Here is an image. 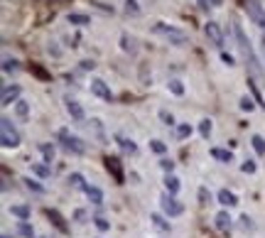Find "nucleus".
Instances as JSON below:
<instances>
[{
  "label": "nucleus",
  "instance_id": "nucleus-51",
  "mask_svg": "<svg viewBox=\"0 0 265 238\" xmlns=\"http://www.w3.org/2000/svg\"><path fill=\"white\" fill-rule=\"evenodd\" d=\"M211 5H221V0H211Z\"/></svg>",
  "mask_w": 265,
  "mask_h": 238
},
{
  "label": "nucleus",
  "instance_id": "nucleus-50",
  "mask_svg": "<svg viewBox=\"0 0 265 238\" xmlns=\"http://www.w3.org/2000/svg\"><path fill=\"white\" fill-rule=\"evenodd\" d=\"M260 52H263V62H265V37H263V47H260Z\"/></svg>",
  "mask_w": 265,
  "mask_h": 238
},
{
  "label": "nucleus",
  "instance_id": "nucleus-35",
  "mask_svg": "<svg viewBox=\"0 0 265 238\" xmlns=\"http://www.w3.org/2000/svg\"><path fill=\"white\" fill-rule=\"evenodd\" d=\"M118 143H121V147H123L125 152H135V150H138V145H135L133 140H128V138H118Z\"/></svg>",
  "mask_w": 265,
  "mask_h": 238
},
{
  "label": "nucleus",
  "instance_id": "nucleus-44",
  "mask_svg": "<svg viewBox=\"0 0 265 238\" xmlns=\"http://www.w3.org/2000/svg\"><path fill=\"white\" fill-rule=\"evenodd\" d=\"M94 66H96V64H94L91 59H84V62H81V69H84V71H89V69H94Z\"/></svg>",
  "mask_w": 265,
  "mask_h": 238
},
{
  "label": "nucleus",
  "instance_id": "nucleus-24",
  "mask_svg": "<svg viewBox=\"0 0 265 238\" xmlns=\"http://www.w3.org/2000/svg\"><path fill=\"white\" fill-rule=\"evenodd\" d=\"M10 214H13V216H17L20 221H27V219H30V209H27V206H13V209H10Z\"/></svg>",
  "mask_w": 265,
  "mask_h": 238
},
{
  "label": "nucleus",
  "instance_id": "nucleus-15",
  "mask_svg": "<svg viewBox=\"0 0 265 238\" xmlns=\"http://www.w3.org/2000/svg\"><path fill=\"white\" fill-rule=\"evenodd\" d=\"M214 223H216L218 231H229V228H231V216H229V211H218L216 219H214Z\"/></svg>",
  "mask_w": 265,
  "mask_h": 238
},
{
  "label": "nucleus",
  "instance_id": "nucleus-12",
  "mask_svg": "<svg viewBox=\"0 0 265 238\" xmlns=\"http://www.w3.org/2000/svg\"><path fill=\"white\" fill-rule=\"evenodd\" d=\"M211 157L214 160H218V162H234V152L231 150H223V147H211Z\"/></svg>",
  "mask_w": 265,
  "mask_h": 238
},
{
  "label": "nucleus",
  "instance_id": "nucleus-48",
  "mask_svg": "<svg viewBox=\"0 0 265 238\" xmlns=\"http://www.w3.org/2000/svg\"><path fill=\"white\" fill-rule=\"evenodd\" d=\"M209 5H211V0H199V8L202 10H209Z\"/></svg>",
  "mask_w": 265,
  "mask_h": 238
},
{
  "label": "nucleus",
  "instance_id": "nucleus-2",
  "mask_svg": "<svg viewBox=\"0 0 265 238\" xmlns=\"http://www.w3.org/2000/svg\"><path fill=\"white\" fill-rule=\"evenodd\" d=\"M0 143H3V147H8V150L20 145V133H17V128L13 126V121L8 115L0 118Z\"/></svg>",
  "mask_w": 265,
  "mask_h": 238
},
{
  "label": "nucleus",
  "instance_id": "nucleus-6",
  "mask_svg": "<svg viewBox=\"0 0 265 238\" xmlns=\"http://www.w3.org/2000/svg\"><path fill=\"white\" fill-rule=\"evenodd\" d=\"M246 13H248V17H250L258 27L265 30V13H263L260 0H246Z\"/></svg>",
  "mask_w": 265,
  "mask_h": 238
},
{
  "label": "nucleus",
  "instance_id": "nucleus-49",
  "mask_svg": "<svg viewBox=\"0 0 265 238\" xmlns=\"http://www.w3.org/2000/svg\"><path fill=\"white\" fill-rule=\"evenodd\" d=\"M74 216H77L79 221H84V219H86V211H81V209H79V211H77V214H74Z\"/></svg>",
  "mask_w": 265,
  "mask_h": 238
},
{
  "label": "nucleus",
  "instance_id": "nucleus-33",
  "mask_svg": "<svg viewBox=\"0 0 265 238\" xmlns=\"http://www.w3.org/2000/svg\"><path fill=\"white\" fill-rule=\"evenodd\" d=\"M199 133H202V138H209L211 135V121H209V118H204V121L199 123Z\"/></svg>",
  "mask_w": 265,
  "mask_h": 238
},
{
  "label": "nucleus",
  "instance_id": "nucleus-5",
  "mask_svg": "<svg viewBox=\"0 0 265 238\" xmlns=\"http://www.w3.org/2000/svg\"><path fill=\"white\" fill-rule=\"evenodd\" d=\"M160 206H162V214L170 216V219H174V216H179V214L184 211L182 202H177L172 194H162V196H160Z\"/></svg>",
  "mask_w": 265,
  "mask_h": 238
},
{
  "label": "nucleus",
  "instance_id": "nucleus-34",
  "mask_svg": "<svg viewBox=\"0 0 265 238\" xmlns=\"http://www.w3.org/2000/svg\"><path fill=\"white\" fill-rule=\"evenodd\" d=\"M209 202H211V191H209L206 187H202V189H199V204H202V206H206Z\"/></svg>",
  "mask_w": 265,
  "mask_h": 238
},
{
  "label": "nucleus",
  "instance_id": "nucleus-41",
  "mask_svg": "<svg viewBox=\"0 0 265 238\" xmlns=\"http://www.w3.org/2000/svg\"><path fill=\"white\" fill-rule=\"evenodd\" d=\"M241 108H243V111H253V108H255V103H253L248 96H243V98H241Z\"/></svg>",
  "mask_w": 265,
  "mask_h": 238
},
{
  "label": "nucleus",
  "instance_id": "nucleus-22",
  "mask_svg": "<svg viewBox=\"0 0 265 238\" xmlns=\"http://www.w3.org/2000/svg\"><path fill=\"white\" fill-rule=\"evenodd\" d=\"M32 172H34L37 177H42V179H47V177L52 175L49 165H40V162H37V165H32Z\"/></svg>",
  "mask_w": 265,
  "mask_h": 238
},
{
  "label": "nucleus",
  "instance_id": "nucleus-25",
  "mask_svg": "<svg viewBox=\"0 0 265 238\" xmlns=\"http://www.w3.org/2000/svg\"><path fill=\"white\" fill-rule=\"evenodd\" d=\"M150 221H153V223H155V228H160V231H170V223H167L160 214H153V216H150Z\"/></svg>",
  "mask_w": 265,
  "mask_h": 238
},
{
  "label": "nucleus",
  "instance_id": "nucleus-28",
  "mask_svg": "<svg viewBox=\"0 0 265 238\" xmlns=\"http://www.w3.org/2000/svg\"><path fill=\"white\" fill-rule=\"evenodd\" d=\"M22 182H25V187H27V189H32V191H37V194H45V191H47L42 184H37V182H34V179H30V177H25Z\"/></svg>",
  "mask_w": 265,
  "mask_h": 238
},
{
  "label": "nucleus",
  "instance_id": "nucleus-32",
  "mask_svg": "<svg viewBox=\"0 0 265 238\" xmlns=\"http://www.w3.org/2000/svg\"><path fill=\"white\" fill-rule=\"evenodd\" d=\"M167 86H170V91H172L174 96H182V94H184V86H182V81H177V79H172Z\"/></svg>",
  "mask_w": 265,
  "mask_h": 238
},
{
  "label": "nucleus",
  "instance_id": "nucleus-17",
  "mask_svg": "<svg viewBox=\"0 0 265 238\" xmlns=\"http://www.w3.org/2000/svg\"><path fill=\"white\" fill-rule=\"evenodd\" d=\"M47 216L54 221V226H57L62 233H66V231H69V226L64 223V219H62V214H59V211H54V209H47Z\"/></svg>",
  "mask_w": 265,
  "mask_h": 238
},
{
  "label": "nucleus",
  "instance_id": "nucleus-7",
  "mask_svg": "<svg viewBox=\"0 0 265 238\" xmlns=\"http://www.w3.org/2000/svg\"><path fill=\"white\" fill-rule=\"evenodd\" d=\"M204 34H206V39L214 45V47H223V32H221V27H218V22H214V20H209L206 25H204Z\"/></svg>",
  "mask_w": 265,
  "mask_h": 238
},
{
  "label": "nucleus",
  "instance_id": "nucleus-19",
  "mask_svg": "<svg viewBox=\"0 0 265 238\" xmlns=\"http://www.w3.org/2000/svg\"><path fill=\"white\" fill-rule=\"evenodd\" d=\"M165 187H167V194L174 196V194L179 191V179H177L174 175H167V177H165Z\"/></svg>",
  "mask_w": 265,
  "mask_h": 238
},
{
  "label": "nucleus",
  "instance_id": "nucleus-31",
  "mask_svg": "<svg viewBox=\"0 0 265 238\" xmlns=\"http://www.w3.org/2000/svg\"><path fill=\"white\" fill-rule=\"evenodd\" d=\"M150 150L157 152V155H165V152H167V145H165L162 140H153V143H150Z\"/></svg>",
  "mask_w": 265,
  "mask_h": 238
},
{
  "label": "nucleus",
  "instance_id": "nucleus-46",
  "mask_svg": "<svg viewBox=\"0 0 265 238\" xmlns=\"http://www.w3.org/2000/svg\"><path fill=\"white\" fill-rule=\"evenodd\" d=\"M221 59H223V64H229V66H234V57H231V54H226V52H223V54H221Z\"/></svg>",
  "mask_w": 265,
  "mask_h": 238
},
{
  "label": "nucleus",
  "instance_id": "nucleus-39",
  "mask_svg": "<svg viewBox=\"0 0 265 238\" xmlns=\"http://www.w3.org/2000/svg\"><path fill=\"white\" fill-rule=\"evenodd\" d=\"M241 170H243L246 175H253V172H255V162H253V160H246V162L241 165Z\"/></svg>",
  "mask_w": 265,
  "mask_h": 238
},
{
  "label": "nucleus",
  "instance_id": "nucleus-40",
  "mask_svg": "<svg viewBox=\"0 0 265 238\" xmlns=\"http://www.w3.org/2000/svg\"><path fill=\"white\" fill-rule=\"evenodd\" d=\"M248 86H250V89H253V96H255V101H258V103H260V106H265V101H263V96H260V91H258V89H255V84H253V81H250V79H248Z\"/></svg>",
  "mask_w": 265,
  "mask_h": 238
},
{
  "label": "nucleus",
  "instance_id": "nucleus-9",
  "mask_svg": "<svg viewBox=\"0 0 265 238\" xmlns=\"http://www.w3.org/2000/svg\"><path fill=\"white\" fill-rule=\"evenodd\" d=\"M91 94L103 98V101H113V94H110V89H108V84L103 81V79H94L91 81Z\"/></svg>",
  "mask_w": 265,
  "mask_h": 238
},
{
  "label": "nucleus",
  "instance_id": "nucleus-20",
  "mask_svg": "<svg viewBox=\"0 0 265 238\" xmlns=\"http://www.w3.org/2000/svg\"><path fill=\"white\" fill-rule=\"evenodd\" d=\"M40 152H42V157H45V165H52V160H54V147L47 145V143H42V145H40Z\"/></svg>",
  "mask_w": 265,
  "mask_h": 238
},
{
  "label": "nucleus",
  "instance_id": "nucleus-13",
  "mask_svg": "<svg viewBox=\"0 0 265 238\" xmlns=\"http://www.w3.org/2000/svg\"><path fill=\"white\" fill-rule=\"evenodd\" d=\"M86 196H89V199H91V204H96V206H101L103 204V191L98 189V187H94V184H86Z\"/></svg>",
  "mask_w": 265,
  "mask_h": 238
},
{
  "label": "nucleus",
  "instance_id": "nucleus-27",
  "mask_svg": "<svg viewBox=\"0 0 265 238\" xmlns=\"http://www.w3.org/2000/svg\"><path fill=\"white\" fill-rule=\"evenodd\" d=\"M17 233H20V236H25V238H34L32 226H30L27 221H20V223H17Z\"/></svg>",
  "mask_w": 265,
  "mask_h": 238
},
{
  "label": "nucleus",
  "instance_id": "nucleus-1",
  "mask_svg": "<svg viewBox=\"0 0 265 238\" xmlns=\"http://www.w3.org/2000/svg\"><path fill=\"white\" fill-rule=\"evenodd\" d=\"M234 32H236V39H238V49H241V54H243V59H246V66H248L255 76H260V74H263L260 59L255 57V52H253V47H250V39L246 37V32L241 30V25H236Z\"/></svg>",
  "mask_w": 265,
  "mask_h": 238
},
{
  "label": "nucleus",
  "instance_id": "nucleus-47",
  "mask_svg": "<svg viewBox=\"0 0 265 238\" xmlns=\"http://www.w3.org/2000/svg\"><path fill=\"white\" fill-rule=\"evenodd\" d=\"M32 71H34L37 76H42V79H49V76H47V74H45V71H42L40 66H32Z\"/></svg>",
  "mask_w": 265,
  "mask_h": 238
},
{
  "label": "nucleus",
  "instance_id": "nucleus-42",
  "mask_svg": "<svg viewBox=\"0 0 265 238\" xmlns=\"http://www.w3.org/2000/svg\"><path fill=\"white\" fill-rule=\"evenodd\" d=\"M160 167H162L167 175H172V170H174V162H172V160H160Z\"/></svg>",
  "mask_w": 265,
  "mask_h": 238
},
{
  "label": "nucleus",
  "instance_id": "nucleus-21",
  "mask_svg": "<svg viewBox=\"0 0 265 238\" xmlns=\"http://www.w3.org/2000/svg\"><path fill=\"white\" fill-rule=\"evenodd\" d=\"M121 47H123V52H130V54L138 49V47H135V39H133L130 34H123V37H121Z\"/></svg>",
  "mask_w": 265,
  "mask_h": 238
},
{
  "label": "nucleus",
  "instance_id": "nucleus-29",
  "mask_svg": "<svg viewBox=\"0 0 265 238\" xmlns=\"http://www.w3.org/2000/svg\"><path fill=\"white\" fill-rule=\"evenodd\" d=\"M250 143H253V147H255V152H258V155H265V140H263L260 135H253V138H250Z\"/></svg>",
  "mask_w": 265,
  "mask_h": 238
},
{
  "label": "nucleus",
  "instance_id": "nucleus-30",
  "mask_svg": "<svg viewBox=\"0 0 265 238\" xmlns=\"http://www.w3.org/2000/svg\"><path fill=\"white\" fill-rule=\"evenodd\" d=\"M189 135H192V126H189V123L177 126V138H179V140H184V138H189Z\"/></svg>",
  "mask_w": 265,
  "mask_h": 238
},
{
  "label": "nucleus",
  "instance_id": "nucleus-38",
  "mask_svg": "<svg viewBox=\"0 0 265 238\" xmlns=\"http://www.w3.org/2000/svg\"><path fill=\"white\" fill-rule=\"evenodd\" d=\"M160 118H162V123H165V126H174V118H172V113H167V111H160Z\"/></svg>",
  "mask_w": 265,
  "mask_h": 238
},
{
  "label": "nucleus",
  "instance_id": "nucleus-3",
  "mask_svg": "<svg viewBox=\"0 0 265 238\" xmlns=\"http://www.w3.org/2000/svg\"><path fill=\"white\" fill-rule=\"evenodd\" d=\"M153 32H155V34H160V37H165L170 45H177V47L187 45V32H182V30H177V27H172V25L157 22V25L153 27Z\"/></svg>",
  "mask_w": 265,
  "mask_h": 238
},
{
  "label": "nucleus",
  "instance_id": "nucleus-14",
  "mask_svg": "<svg viewBox=\"0 0 265 238\" xmlns=\"http://www.w3.org/2000/svg\"><path fill=\"white\" fill-rule=\"evenodd\" d=\"M218 204H223V206H236L238 199H236V194H234V191L221 189V191H218Z\"/></svg>",
  "mask_w": 265,
  "mask_h": 238
},
{
  "label": "nucleus",
  "instance_id": "nucleus-16",
  "mask_svg": "<svg viewBox=\"0 0 265 238\" xmlns=\"http://www.w3.org/2000/svg\"><path fill=\"white\" fill-rule=\"evenodd\" d=\"M15 115H17V121H27V118H30V103L27 101H17L15 103Z\"/></svg>",
  "mask_w": 265,
  "mask_h": 238
},
{
  "label": "nucleus",
  "instance_id": "nucleus-11",
  "mask_svg": "<svg viewBox=\"0 0 265 238\" xmlns=\"http://www.w3.org/2000/svg\"><path fill=\"white\" fill-rule=\"evenodd\" d=\"M20 94H22V89H20V86H5V89H3V106L17 103Z\"/></svg>",
  "mask_w": 265,
  "mask_h": 238
},
{
  "label": "nucleus",
  "instance_id": "nucleus-4",
  "mask_svg": "<svg viewBox=\"0 0 265 238\" xmlns=\"http://www.w3.org/2000/svg\"><path fill=\"white\" fill-rule=\"evenodd\" d=\"M57 138L62 140L64 150H69V152H74V155H84V152H86L84 140H81V138H77V135H71V133H69V130H64V128L57 133Z\"/></svg>",
  "mask_w": 265,
  "mask_h": 238
},
{
  "label": "nucleus",
  "instance_id": "nucleus-26",
  "mask_svg": "<svg viewBox=\"0 0 265 238\" xmlns=\"http://www.w3.org/2000/svg\"><path fill=\"white\" fill-rule=\"evenodd\" d=\"M69 184H71V187H79V189H86V182H84V177H81L79 172L69 175Z\"/></svg>",
  "mask_w": 265,
  "mask_h": 238
},
{
  "label": "nucleus",
  "instance_id": "nucleus-43",
  "mask_svg": "<svg viewBox=\"0 0 265 238\" xmlns=\"http://www.w3.org/2000/svg\"><path fill=\"white\" fill-rule=\"evenodd\" d=\"M94 223H96L98 231H108V228H110V223H108L106 219H94Z\"/></svg>",
  "mask_w": 265,
  "mask_h": 238
},
{
  "label": "nucleus",
  "instance_id": "nucleus-18",
  "mask_svg": "<svg viewBox=\"0 0 265 238\" xmlns=\"http://www.w3.org/2000/svg\"><path fill=\"white\" fill-rule=\"evenodd\" d=\"M66 20H69V25H89L91 22V17L84 15V13H69Z\"/></svg>",
  "mask_w": 265,
  "mask_h": 238
},
{
  "label": "nucleus",
  "instance_id": "nucleus-36",
  "mask_svg": "<svg viewBox=\"0 0 265 238\" xmlns=\"http://www.w3.org/2000/svg\"><path fill=\"white\" fill-rule=\"evenodd\" d=\"M89 128H91V130H94V133L98 135V140H106V138H103V128H101V121H96V118H94Z\"/></svg>",
  "mask_w": 265,
  "mask_h": 238
},
{
  "label": "nucleus",
  "instance_id": "nucleus-37",
  "mask_svg": "<svg viewBox=\"0 0 265 238\" xmlns=\"http://www.w3.org/2000/svg\"><path fill=\"white\" fill-rule=\"evenodd\" d=\"M125 13L128 15H140V8H138L135 0H128V3H125Z\"/></svg>",
  "mask_w": 265,
  "mask_h": 238
},
{
  "label": "nucleus",
  "instance_id": "nucleus-52",
  "mask_svg": "<svg viewBox=\"0 0 265 238\" xmlns=\"http://www.w3.org/2000/svg\"><path fill=\"white\" fill-rule=\"evenodd\" d=\"M3 238H10V236H8V233H5V236H3Z\"/></svg>",
  "mask_w": 265,
  "mask_h": 238
},
{
  "label": "nucleus",
  "instance_id": "nucleus-45",
  "mask_svg": "<svg viewBox=\"0 0 265 238\" xmlns=\"http://www.w3.org/2000/svg\"><path fill=\"white\" fill-rule=\"evenodd\" d=\"M241 226H243L246 231H248V228H253V223H250V219H248V216H241Z\"/></svg>",
  "mask_w": 265,
  "mask_h": 238
},
{
  "label": "nucleus",
  "instance_id": "nucleus-10",
  "mask_svg": "<svg viewBox=\"0 0 265 238\" xmlns=\"http://www.w3.org/2000/svg\"><path fill=\"white\" fill-rule=\"evenodd\" d=\"M64 103H66V111H69V115L74 118V121H84V118H86V113H84V108H81V103H79V101L66 98Z\"/></svg>",
  "mask_w": 265,
  "mask_h": 238
},
{
  "label": "nucleus",
  "instance_id": "nucleus-23",
  "mask_svg": "<svg viewBox=\"0 0 265 238\" xmlns=\"http://www.w3.org/2000/svg\"><path fill=\"white\" fill-rule=\"evenodd\" d=\"M17 69H20V62H17V59H10V57H5V59H3V71H5V74L17 71Z\"/></svg>",
  "mask_w": 265,
  "mask_h": 238
},
{
  "label": "nucleus",
  "instance_id": "nucleus-8",
  "mask_svg": "<svg viewBox=\"0 0 265 238\" xmlns=\"http://www.w3.org/2000/svg\"><path fill=\"white\" fill-rule=\"evenodd\" d=\"M106 170H108V175H113V179H116V184H123L125 182V175H123V165H121V160L118 157H106Z\"/></svg>",
  "mask_w": 265,
  "mask_h": 238
}]
</instances>
